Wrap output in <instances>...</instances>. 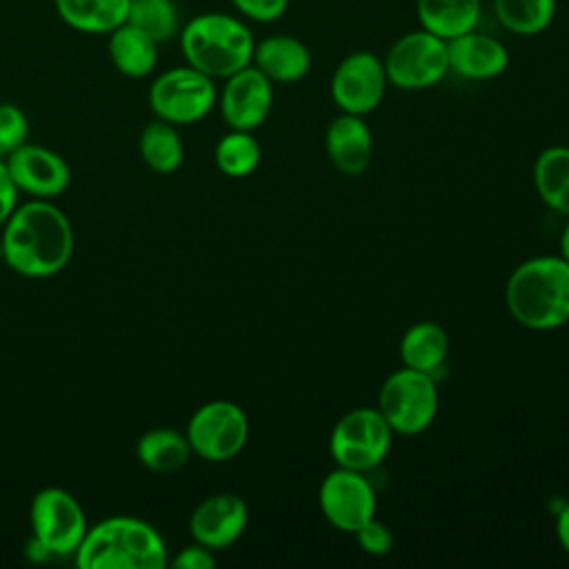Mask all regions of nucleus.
<instances>
[{
    "instance_id": "obj_1",
    "label": "nucleus",
    "mask_w": 569,
    "mask_h": 569,
    "mask_svg": "<svg viewBox=\"0 0 569 569\" xmlns=\"http://www.w3.org/2000/svg\"><path fill=\"white\" fill-rule=\"evenodd\" d=\"M4 264L24 278L60 273L73 256V227L51 200L31 198L18 204L2 224Z\"/></svg>"
},
{
    "instance_id": "obj_2",
    "label": "nucleus",
    "mask_w": 569,
    "mask_h": 569,
    "mask_svg": "<svg viewBox=\"0 0 569 569\" xmlns=\"http://www.w3.org/2000/svg\"><path fill=\"white\" fill-rule=\"evenodd\" d=\"M511 318L533 331L569 322V262L562 256H538L520 262L505 287Z\"/></svg>"
},
{
    "instance_id": "obj_3",
    "label": "nucleus",
    "mask_w": 569,
    "mask_h": 569,
    "mask_svg": "<svg viewBox=\"0 0 569 569\" xmlns=\"http://www.w3.org/2000/svg\"><path fill=\"white\" fill-rule=\"evenodd\" d=\"M73 562L80 569H164L169 551L149 522L111 516L87 529Z\"/></svg>"
},
{
    "instance_id": "obj_4",
    "label": "nucleus",
    "mask_w": 569,
    "mask_h": 569,
    "mask_svg": "<svg viewBox=\"0 0 569 569\" xmlns=\"http://www.w3.org/2000/svg\"><path fill=\"white\" fill-rule=\"evenodd\" d=\"M184 62L213 80L251 64L256 38L247 22L233 13L204 11L180 27L178 33Z\"/></svg>"
},
{
    "instance_id": "obj_5",
    "label": "nucleus",
    "mask_w": 569,
    "mask_h": 569,
    "mask_svg": "<svg viewBox=\"0 0 569 569\" xmlns=\"http://www.w3.org/2000/svg\"><path fill=\"white\" fill-rule=\"evenodd\" d=\"M378 411L393 433H422L438 413V387L433 376L409 367L389 373L378 393Z\"/></svg>"
},
{
    "instance_id": "obj_6",
    "label": "nucleus",
    "mask_w": 569,
    "mask_h": 569,
    "mask_svg": "<svg viewBox=\"0 0 569 569\" xmlns=\"http://www.w3.org/2000/svg\"><path fill=\"white\" fill-rule=\"evenodd\" d=\"M216 80L191 64L162 71L149 87V107L153 116L176 127L202 120L216 107Z\"/></svg>"
},
{
    "instance_id": "obj_7",
    "label": "nucleus",
    "mask_w": 569,
    "mask_h": 569,
    "mask_svg": "<svg viewBox=\"0 0 569 569\" xmlns=\"http://www.w3.org/2000/svg\"><path fill=\"white\" fill-rule=\"evenodd\" d=\"M391 436L393 431L378 407H358L333 425L329 453L338 467L367 473L387 458Z\"/></svg>"
},
{
    "instance_id": "obj_8",
    "label": "nucleus",
    "mask_w": 569,
    "mask_h": 569,
    "mask_svg": "<svg viewBox=\"0 0 569 569\" xmlns=\"http://www.w3.org/2000/svg\"><path fill=\"white\" fill-rule=\"evenodd\" d=\"M382 64L389 84L405 91L429 89L449 73L447 40L418 27L393 40Z\"/></svg>"
},
{
    "instance_id": "obj_9",
    "label": "nucleus",
    "mask_w": 569,
    "mask_h": 569,
    "mask_svg": "<svg viewBox=\"0 0 569 569\" xmlns=\"http://www.w3.org/2000/svg\"><path fill=\"white\" fill-rule=\"evenodd\" d=\"M31 536L51 556H76L89 525L82 505L73 493L60 487L40 489L29 509Z\"/></svg>"
},
{
    "instance_id": "obj_10",
    "label": "nucleus",
    "mask_w": 569,
    "mask_h": 569,
    "mask_svg": "<svg viewBox=\"0 0 569 569\" xmlns=\"http://www.w3.org/2000/svg\"><path fill=\"white\" fill-rule=\"evenodd\" d=\"M184 436L198 458L224 462L238 456L247 445L249 420L240 405L231 400H211L193 411Z\"/></svg>"
},
{
    "instance_id": "obj_11",
    "label": "nucleus",
    "mask_w": 569,
    "mask_h": 569,
    "mask_svg": "<svg viewBox=\"0 0 569 569\" xmlns=\"http://www.w3.org/2000/svg\"><path fill=\"white\" fill-rule=\"evenodd\" d=\"M387 84L382 58L373 51H353L333 69L329 93L342 113L367 116L382 102Z\"/></svg>"
},
{
    "instance_id": "obj_12",
    "label": "nucleus",
    "mask_w": 569,
    "mask_h": 569,
    "mask_svg": "<svg viewBox=\"0 0 569 569\" xmlns=\"http://www.w3.org/2000/svg\"><path fill=\"white\" fill-rule=\"evenodd\" d=\"M318 502L327 522L347 533L376 518V491L362 471L345 467L329 471L320 485Z\"/></svg>"
},
{
    "instance_id": "obj_13",
    "label": "nucleus",
    "mask_w": 569,
    "mask_h": 569,
    "mask_svg": "<svg viewBox=\"0 0 569 569\" xmlns=\"http://www.w3.org/2000/svg\"><path fill=\"white\" fill-rule=\"evenodd\" d=\"M220 116L229 129H258L273 107V82L253 64L224 78L218 93Z\"/></svg>"
},
{
    "instance_id": "obj_14",
    "label": "nucleus",
    "mask_w": 569,
    "mask_h": 569,
    "mask_svg": "<svg viewBox=\"0 0 569 569\" xmlns=\"http://www.w3.org/2000/svg\"><path fill=\"white\" fill-rule=\"evenodd\" d=\"M7 171L18 189L31 198L51 200L60 196L71 182V169L67 160L36 142H24L11 156L4 158Z\"/></svg>"
},
{
    "instance_id": "obj_15",
    "label": "nucleus",
    "mask_w": 569,
    "mask_h": 569,
    "mask_svg": "<svg viewBox=\"0 0 569 569\" xmlns=\"http://www.w3.org/2000/svg\"><path fill=\"white\" fill-rule=\"evenodd\" d=\"M249 520L247 505L240 496L220 491L207 496L189 518V533L193 542L216 549L231 547L244 531Z\"/></svg>"
},
{
    "instance_id": "obj_16",
    "label": "nucleus",
    "mask_w": 569,
    "mask_h": 569,
    "mask_svg": "<svg viewBox=\"0 0 569 569\" xmlns=\"http://www.w3.org/2000/svg\"><path fill=\"white\" fill-rule=\"evenodd\" d=\"M447 56L449 73L465 80H493L509 67L507 47L498 38L478 29L447 40Z\"/></svg>"
},
{
    "instance_id": "obj_17",
    "label": "nucleus",
    "mask_w": 569,
    "mask_h": 569,
    "mask_svg": "<svg viewBox=\"0 0 569 569\" xmlns=\"http://www.w3.org/2000/svg\"><path fill=\"white\" fill-rule=\"evenodd\" d=\"M325 149L331 164L345 176H360L367 171L373 153V138L362 116L340 113L325 133Z\"/></svg>"
},
{
    "instance_id": "obj_18",
    "label": "nucleus",
    "mask_w": 569,
    "mask_h": 569,
    "mask_svg": "<svg viewBox=\"0 0 569 569\" xmlns=\"http://www.w3.org/2000/svg\"><path fill=\"white\" fill-rule=\"evenodd\" d=\"M251 64L258 67L273 84H291L309 73L311 51L296 36L271 33L256 42Z\"/></svg>"
},
{
    "instance_id": "obj_19",
    "label": "nucleus",
    "mask_w": 569,
    "mask_h": 569,
    "mask_svg": "<svg viewBox=\"0 0 569 569\" xmlns=\"http://www.w3.org/2000/svg\"><path fill=\"white\" fill-rule=\"evenodd\" d=\"M107 38L109 60L124 78H147L156 69L160 44L138 27L122 22Z\"/></svg>"
},
{
    "instance_id": "obj_20",
    "label": "nucleus",
    "mask_w": 569,
    "mask_h": 569,
    "mask_svg": "<svg viewBox=\"0 0 569 569\" xmlns=\"http://www.w3.org/2000/svg\"><path fill=\"white\" fill-rule=\"evenodd\" d=\"M131 0H53L56 13L73 31L107 36L127 22Z\"/></svg>"
},
{
    "instance_id": "obj_21",
    "label": "nucleus",
    "mask_w": 569,
    "mask_h": 569,
    "mask_svg": "<svg viewBox=\"0 0 569 569\" xmlns=\"http://www.w3.org/2000/svg\"><path fill=\"white\" fill-rule=\"evenodd\" d=\"M482 0H416V16L422 29L451 40L478 29Z\"/></svg>"
},
{
    "instance_id": "obj_22",
    "label": "nucleus",
    "mask_w": 569,
    "mask_h": 569,
    "mask_svg": "<svg viewBox=\"0 0 569 569\" xmlns=\"http://www.w3.org/2000/svg\"><path fill=\"white\" fill-rule=\"evenodd\" d=\"M447 353H449V336L440 325L431 320L411 325L400 340V358L405 367L416 371H425L433 376L447 360Z\"/></svg>"
},
{
    "instance_id": "obj_23",
    "label": "nucleus",
    "mask_w": 569,
    "mask_h": 569,
    "mask_svg": "<svg viewBox=\"0 0 569 569\" xmlns=\"http://www.w3.org/2000/svg\"><path fill=\"white\" fill-rule=\"evenodd\" d=\"M191 445L184 433L169 429V427H156L140 436L136 445V456L142 467L156 473H173L182 469L191 458Z\"/></svg>"
},
{
    "instance_id": "obj_24",
    "label": "nucleus",
    "mask_w": 569,
    "mask_h": 569,
    "mask_svg": "<svg viewBox=\"0 0 569 569\" xmlns=\"http://www.w3.org/2000/svg\"><path fill=\"white\" fill-rule=\"evenodd\" d=\"M533 184L551 211L569 216V147H547L536 158Z\"/></svg>"
},
{
    "instance_id": "obj_25",
    "label": "nucleus",
    "mask_w": 569,
    "mask_h": 569,
    "mask_svg": "<svg viewBox=\"0 0 569 569\" xmlns=\"http://www.w3.org/2000/svg\"><path fill=\"white\" fill-rule=\"evenodd\" d=\"M140 156L144 164L156 173H171L182 164L184 144L176 129V124L164 122L160 118L151 120L138 140Z\"/></svg>"
},
{
    "instance_id": "obj_26",
    "label": "nucleus",
    "mask_w": 569,
    "mask_h": 569,
    "mask_svg": "<svg viewBox=\"0 0 569 569\" xmlns=\"http://www.w3.org/2000/svg\"><path fill=\"white\" fill-rule=\"evenodd\" d=\"M498 22L516 36H538L556 18V0H491Z\"/></svg>"
},
{
    "instance_id": "obj_27",
    "label": "nucleus",
    "mask_w": 569,
    "mask_h": 569,
    "mask_svg": "<svg viewBox=\"0 0 569 569\" xmlns=\"http://www.w3.org/2000/svg\"><path fill=\"white\" fill-rule=\"evenodd\" d=\"M127 22L144 31L158 44L180 33V11L173 0H131Z\"/></svg>"
},
{
    "instance_id": "obj_28",
    "label": "nucleus",
    "mask_w": 569,
    "mask_h": 569,
    "mask_svg": "<svg viewBox=\"0 0 569 569\" xmlns=\"http://www.w3.org/2000/svg\"><path fill=\"white\" fill-rule=\"evenodd\" d=\"M260 156H262L260 144L251 136V131H238V129H231L229 133H224L213 149L216 167L229 178H244L253 173L256 167L260 164Z\"/></svg>"
},
{
    "instance_id": "obj_29",
    "label": "nucleus",
    "mask_w": 569,
    "mask_h": 569,
    "mask_svg": "<svg viewBox=\"0 0 569 569\" xmlns=\"http://www.w3.org/2000/svg\"><path fill=\"white\" fill-rule=\"evenodd\" d=\"M29 122L24 111L13 102H0V160L27 142Z\"/></svg>"
},
{
    "instance_id": "obj_30",
    "label": "nucleus",
    "mask_w": 569,
    "mask_h": 569,
    "mask_svg": "<svg viewBox=\"0 0 569 569\" xmlns=\"http://www.w3.org/2000/svg\"><path fill=\"white\" fill-rule=\"evenodd\" d=\"M353 536H356L360 549L369 556H385L393 547V536H391L389 527L378 522L376 518L365 522L358 531H353Z\"/></svg>"
},
{
    "instance_id": "obj_31",
    "label": "nucleus",
    "mask_w": 569,
    "mask_h": 569,
    "mask_svg": "<svg viewBox=\"0 0 569 569\" xmlns=\"http://www.w3.org/2000/svg\"><path fill=\"white\" fill-rule=\"evenodd\" d=\"M233 9L251 22H276L284 16L289 0H231Z\"/></svg>"
},
{
    "instance_id": "obj_32",
    "label": "nucleus",
    "mask_w": 569,
    "mask_h": 569,
    "mask_svg": "<svg viewBox=\"0 0 569 569\" xmlns=\"http://www.w3.org/2000/svg\"><path fill=\"white\" fill-rule=\"evenodd\" d=\"M169 565L173 569H213L216 558L209 547L193 542V545L180 549V553L173 560H169Z\"/></svg>"
},
{
    "instance_id": "obj_33",
    "label": "nucleus",
    "mask_w": 569,
    "mask_h": 569,
    "mask_svg": "<svg viewBox=\"0 0 569 569\" xmlns=\"http://www.w3.org/2000/svg\"><path fill=\"white\" fill-rule=\"evenodd\" d=\"M16 207H18V189L7 171L4 160H0V229Z\"/></svg>"
},
{
    "instance_id": "obj_34",
    "label": "nucleus",
    "mask_w": 569,
    "mask_h": 569,
    "mask_svg": "<svg viewBox=\"0 0 569 569\" xmlns=\"http://www.w3.org/2000/svg\"><path fill=\"white\" fill-rule=\"evenodd\" d=\"M556 536H558L560 547L569 553V502L558 511V518H556Z\"/></svg>"
},
{
    "instance_id": "obj_35",
    "label": "nucleus",
    "mask_w": 569,
    "mask_h": 569,
    "mask_svg": "<svg viewBox=\"0 0 569 569\" xmlns=\"http://www.w3.org/2000/svg\"><path fill=\"white\" fill-rule=\"evenodd\" d=\"M560 251H562V258L569 262V220L562 229V236H560Z\"/></svg>"
},
{
    "instance_id": "obj_36",
    "label": "nucleus",
    "mask_w": 569,
    "mask_h": 569,
    "mask_svg": "<svg viewBox=\"0 0 569 569\" xmlns=\"http://www.w3.org/2000/svg\"><path fill=\"white\" fill-rule=\"evenodd\" d=\"M4 262V256H2V244H0V264Z\"/></svg>"
}]
</instances>
